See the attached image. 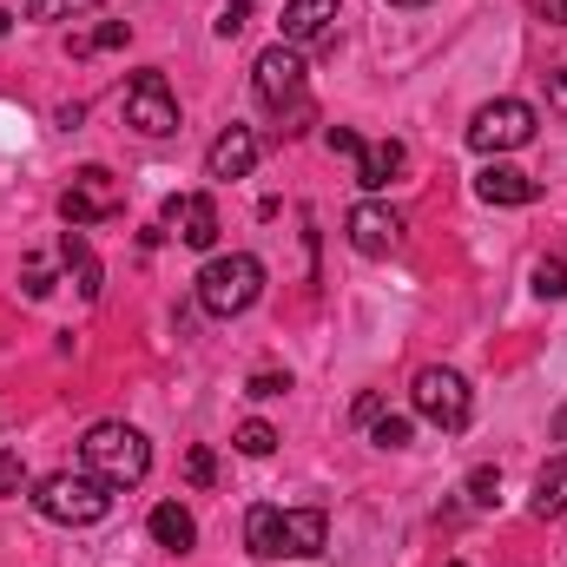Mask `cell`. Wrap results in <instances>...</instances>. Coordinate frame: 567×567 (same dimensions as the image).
Instances as JSON below:
<instances>
[{
    "instance_id": "obj_12",
    "label": "cell",
    "mask_w": 567,
    "mask_h": 567,
    "mask_svg": "<svg viewBox=\"0 0 567 567\" xmlns=\"http://www.w3.org/2000/svg\"><path fill=\"white\" fill-rule=\"evenodd\" d=\"M475 198L482 205H535L542 198V178L522 172V165H482L475 172Z\"/></svg>"
},
{
    "instance_id": "obj_25",
    "label": "cell",
    "mask_w": 567,
    "mask_h": 567,
    "mask_svg": "<svg viewBox=\"0 0 567 567\" xmlns=\"http://www.w3.org/2000/svg\"><path fill=\"white\" fill-rule=\"evenodd\" d=\"M495 495H502V468H475L468 475V502L475 508H495Z\"/></svg>"
},
{
    "instance_id": "obj_7",
    "label": "cell",
    "mask_w": 567,
    "mask_h": 567,
    "mask_svg": "<svg viewBox=\"0 0 567 567\" xmlns=\"http://www.w3.org/2000/svg\"><path fill=\"white\" fill-rule=\"evenodd\" d=\"M535 106L528 100H488V106H475V120H468V145L475 152H515V145H528L535 140Z\"/></svg>"
},
{
    "instance_id": "obj_37",
    "label": "cell",
    "mask_w": 567,
    "mask_h": 567,
    "mask_svg": "<svg viewBox=\"0 0 567 567\" xmlns=\"http://www.w3.org/2000/svg\"><path fill=\"white\" fill-rule=\"evenodd\" d=\"M449 567H462V561H449Z\"/></svg>"
},
{
    "instance_id": "obj_5",
    "label": "cell",
    "mask_w": 567,
    "mask_h": 567,
    "mask_svg": "<svg viewBox=\"0 0 567 567\" xmlns=\"http://www.w3.org/2000/svg\"><path fill=\"white\" fill-rule=\"evenodd\" d=\"M410 403H416V416H423L429 429H442V435H462V429H468V416H475L468 377H462V370H449V363H429V370H416Z\"/></svg>"
},
{
    "instance_id": "obj_27",
    "label": "cell",
    "mask_w": 567,
    "mask_h": 567,
    "mask_svg": "<svg viewBox=\"0 0 567 567\" xmlns=\"http://www.w3.org/2000/svg\"><path fill=\"white\" fill-rule=\"evenodd\" d=\"M212 475H218V455H212V449H192V455H185V482H192V488H212Z\"/></svg>"
},
{
    "instance_id": "obj_11",
    "label": "cell",
    "mask_w": 567,
    "mask_h": 567,
    "mask_svg": "<svg viewBox=\"0 0 567 567\" xmlns=\"http://www.w3.org/2000/svg\"><path fill=\"white\" fill-rule=\"evenodd\" d=\"M165 231H172L178 245H192V251H212V245H218V205H212L205 192H178V198L165 205Z\"/></svg>"
},
{
    "instance_id": "obj_6",
    "label": "cell",
    "mask_w": 567,
    "mask_h": 567,
    "mask_svg": "<svg viewBox=\"0 0 567 567\" xmlns=\"http://www.w3.org/2000/svg\"><path fill=\"white\" fill-rule=\"evenodd\" d=\"M126 126L140 133V140H172L178 133V100H172V80L158 73V66H145L133 73V86H126Z\"/></svg>"
},
{
    "instance_id": "obj_28",
    "label": "cell",
    "mask_w": 567,
    "mask_h": 567,
    "mask_svg": "<svg viewBox=\"0 0 567 567\" xmlns=\"http://www.w3.org/2000/svg\"><path fill=\"white\" fill-rule=\"evenodd\" d=\"M27 488V462L13 449H0V495H20Z\"/></svg>"
},
{
    "instance_id": "obj_19",
    "label": "cell",
    "mask_w": 567,
    "mask_h": 567,
    "mask_svg": "<svg viewBox=\"0 0 567 567\" xmlns=\"http://www.w3.org/2000/svg\"><path fill=\"white\" fill-rule=\"evenodd\" d=\"M126 40H133V27H126V20H106V27H100V33H86V40H66V53H73V60H86V53L126 47Z\"/></svg>"
},
{
    "instance_id": "obj_9",
    "label": "cell",
    "mask_w": 567,
    "mask_h": 567,
    "mask_svg": "<svg viewBox=\"0 0 567 567\" xmlns=\"http://www.w3.org/2000/svg\"><path fill=\"white\" fill-rule=\"evenodd\" d=\"M343 238H350V251H363V258H390V251H403V212L363 198V205H350Z\"/></svg>"
},
{
    "instance_id": "obj_14",
    "label": "cell",
    "mask_w": 567,
    "mask_h": 567,
    "mask_svg": "<svg viewBox=\"0 0 567 567\" xmlns=\"http://www.w3.org/2000/svg\"><path fill=\"white\" fill-rule=\"evenodd\" d=\"M251 165H258V133L251 126H225L212 152H205V172L212 178H251Z\"/></svg>"
},
{
    "instance_id": "obj_8",
    "label": "cell",
    "mask_w": 567,
    "mask_h": 567,
    "mask_svg": "<svg viewBox=\"0 0 567 567\" xmlns=\"http://www.w3.org/2000/svg\"><path fill=\"white\" fill-rule=\"evenodd\" d=\"M251 93H258V106H271V113H297L303 106V53L297 47H265L258 53V66H251Z\"/></svg>"
},
{
    "instance_id": "obj_31",
    "label": "cell",
    "mask_w": 567,
    "mask_h": 567,
    "mask_svg": "<svg viewBox=\"0 0 567 567\" xmlns=\"http://www.w3.org/2000/svg\"><path fill=\"white\" fill-rule=\"evenodd\" d=\"M323 140H330V152H343V158H357V133H350V126H330V133H323Z\"/></svg>"
},
{
    "instance_id": "obj_23",
    "label": "cell",
    "mask_w": 567,
    "mask_h": 567,
    "mask_svg": "<svg viewBox=\"0 0 567 567\" xmlns=\"http://www.w3.org/2000/svg\"><path fill=\"white\" fill-rule=\"evenodd\" d=\"M86 7H100V0H27V20H73Z\"/></svg>"
},
{
    "instance_id": "obj_10",
    "label": "cell",
    "mask_w": 567,
    "mask_h": 567,
    "mask_svg": "<svg viewBox=\"0 0 567 567\" xmlns=\"http://www.w3.org/2000/svg\"><path fill=\"white\" fill-rule=\"evenodd\" d=\"M106 178H113L106 165H86V172L60 192V218H66L73 231H86V225H100V218H113V212H120V198L106 192Z\"/></svg>"
},
{
    "instance_id": "obj_4",
    "label": "cell",
    "mask_w": 567,
    "mask_h": 567,
    "mask_svg": "<svg viewBox=\"0 0 567 567\" xmlns=\"http://www.w3.org/2000/svg\"><path fill=\"white\" fill-rule=\"evenodd\" d=\"M265 297V265L251 251H225L198 271V310L205 317H245Z\"/></svg>"
},
{
    "instance_id": "obj_22",
    "label": "cell",
    "mask_w": 567,
    "mask_h": 567,
    "mask_svg": "<svg viewBox=\"0 0 567 567\" xmlns=\"http://www.w3.org/2000/svg\"><path fill=\"white\" fill-rule=\"evenodd\" d=\"M231 442H238V455H271V449H278V429L251 416V423H238V435H231Z\"/></svg>"
},
{
    "instance_id": "obj_1",
    "label": "cell",
    "mask_w": 567,
    "mask_h": 567,
    "mask_svg": "<svg viewBox=\"0 0 567 567\" xmlns=\"http://www.w3.org/2000/svg\"><path fill=\"white\" fill-rule=\"evenodd\" d=\"M323 542H330L323 508H271V502H258L245 515V548L258 561H310V555H323Z\"/></svg>"
},
{
    "instance_id": "obj_21",
    "label": "cell",
    "mask_w": 567,
    "mask_h": 567,
    "mask_svg": "<svg viewBox=\"0 0 567 567\" xmlns=\"http://www.w3.org/2000/svg\"><path fill=\"white\" fill-rule=\"evenodd\" d=\"M535 297H548V303L567 297V258H542L535 265Z\"/></svg>"
},
{
    "instance_id": "obj_2",
    "label": "cell",
    "mask_w": 567,
    "mask_h": 567,
    "mask_svg": "<svg viewBox=\"0 0 567 567\" xmlns=\"http://www.w3.org/2000/svg\"><path fill=\"white\" fill-rule=\"evenodd\" d=\"M80 468L100 475L106 488H140L152 475V442L133 423H93L80 442Z\"/></svg>"
},
{
    "instance_id": "obj_16",
    "label": "cell",
    "mask_w": 567,
    "mask_h": 567,
    "mask_svg": "<svg viewBox=\"0 0 567 567\" xmlns=\"http://www.w3.org/2000/svg\"><path fill=\"white\" fill-rule=\"evenodd\" d=\"M403 140H377V145H357V185L363 192H377V185H390L396 172H403Z\"/></svg>"
},
{
    "instance_id": "obj_26",
    "label": "cell",
    "mask_w": 567,
    "mask_h": 567,
    "mask_svg": "<svg viewBox=\"0 0 567 567\" xmlns=\"http://www.w3.org/2000/svg\"><path fill=\"white\" fill-rule=\"evenodd\" d=\"M245 20H251V0H225L212 27H218V40H238V33H245Z\"/></svg>"
},
{
    "instance_id": "obj_24",
    "label": "cell",
    "mask_w": 567,
    "mask_h": 567,
    "mask_svg": "<svg viewBox=\"0 0 567 567\" xmlns=\"http://www.w3.org/2000/svg\"><path fill=\"white\" fill-rule=\"evenodd\" d=\"M290 390V370H251V383H245V396H258V403H271Z\"/></svg>"
},
{
    "instance_id": "obj_15",
    "label": "cell",
    "mask_w": 567,
    "mask_h": 567,
    "mask_svg": "<svg viewBox=\"0 0 567 567\" xmlns=\"http://www.w3.org/2000/svg\"><path fill=\"white\" fill-rule=\"evenodd\" d=\"M60 265H66V278H73V290L93 303L100 297V284H106V271H100V258H93V245H86V231H60Z\"/></svg>"
},
{
    "instance_id": "obj_30",
    "label": "cell",
    "mask_w": 567,
    "mask_h": 567,
    "mask_svg": "<svg viewBox=\"0 0 567 567\" xmlns=\"http://www.w3.org/2000/svg\"><path fill=\"white\" fill-rule=\"evenodd\" d=\"M548 106L567 113V66H548Z\"/></svg>"
},
{
    "instance_id": "obj_3",
    "label": "cell",
    "mask_w": 567,
    "mask_h": 567,
    "mask_svg": "<svg viewBox=\"0 0 567 567\" xmlns=\"http://www.w3.org/2000/svg\"><path fill=\"white\" fill-rule=\"evenodd\" d=\"M33 508L47 522H60V528H93V522L113 515V488L100 475H86V468H60V475H47L33 488Z\"/></svg>"
},
{
    "instance_id": "obj_13",
    "label": "cell",
    "mask_w": 567,
    "mask_h": 567,
    "mask_svg": "<svg viewBox=\"0 0 567 567\" xmlns=\"http://www.w3.org/2000/svg\"><path fill=\"white\" fill-rule=\"evenodd\" d=\"M343 0H284V47H317L330 40Z\"/></svg>"
},
{
    "instance_id": "obj_36",
    "label": "cell",
    "mask_w": 567,
    "mask_h": 567,
    "mask_svg": "<svg viewBox=\"0 0 567 567\" xmlns=\"http://www.w3.org/2000/svg\"><path fill=\"white\" fill-rule=\"evenodd\" d=\"M390 7H429V0H390Z\"/></svg>"
},
{
    "instance_id": "obj_18",
    "label": "cell",
    "mask_w": 567,
    "mask_h": 567,
    "mask_svg": "<svg viewBox=\"0 0 567 567\" xmlns=\"http://www.w3.org/2000/svg\"><path fill=\"white\" fill-rule=\"evenodd\" d=\"M528 515H535V522H555V515H567V455L542 468V482H535V502H528Z\"/></svg>"
},
{
    "instance_id": "obj_32",
    "label": "cell",
    "mask_w": 567,
    "mask_h": 567,
    "mask_svg": "<svg viewBox=\"0 0 567 567\" xmlns=\"http://www.w3.org/2000/svg\"><path fill=\"white\" fill-rule=\"evenodd\" d=\"M535 13H542L548 27H567V0H535Z\"/></svg>"
},
{
    "instance_id": "obj_35",
    "label": "cell",
    "mask_w": 567,
    "mask_h": 567,
    "mask_svg": "<svg viewBox=\"0 0 567 567\" xmlns=\"http://www.w3.org/2000/svg\"><path fill=\"white\" fill-rule=\"evenodd\" d=\"M7 27H13V13H7V7H0V33H7Z\"/></svg>"
},
{
    "instance_id": "obj_34",
    "label": "cell",
    "mask_w": 567,
    "mask_h": 567,
    "mask_svg": "<svg viewBox=\"0 0 567 567\" xmlns=\"http://www.w3.org/2000/svg\"><path fill=\"white\" fill-rule=\"evenodd\" d=\"M555 442H567V410H561V416H555Z\"/></svg>"
},
{
    "instance_id": "obj_33",
    "label": "cell",
    "mask_w": 567,
    "mask_h": 567,
    "mask_svg": "<svg viewBox=\"0 0 567 567\" xmlns=\"http://www.w3.org/2000/svg\"><path fill=\"white\" fill-rule=\"evenodd\" d=\"M383 416V396H357V423H377Z\"/></svg>"
},
{
    "instance_id": "obj_29",
    "label": "cell",
    "mask_w": 567,
    "mask_h": 567,
    "mask_svg": "<svg viewBox=\"0 0 567 567\" xmlns=\"http://www.w3.org/2000/svg\"><path fill=\"white\" fill-rule=\"evenodd\" d=\"M20 290H27V297H33V303H40V297H47V290H53V271H47V265H40V258H27V278H20Z\"/></svg>"
},
{
    "instance_id": "obj_20",
    "label": "cell",
    "mask_w": 567,
    "mask_h": 567,
    "mask_svg": "<svg viewBox=\"0 0 567 567\" xmlns=\"http://www.w3.org/2000/svg\"><path fill=\"white\" fill-rule=\"evenodd\" d=\"M410 435H416V423H410V416H390V410L370 423V442H377V449H410Z\"/></svg>"
},
{
    "instance_id": "obj_17",
    "label": "cell",
    "mask_w": 567,
    "mask_h": 567,
    "mask_svg": "<svg viewBox=\"0 0 567 567\" xmlns=\"http://www.w3.org/2000/svg\"><path fill=\"white\" fill-rule=\"evenodd\" d=\"M145 528H152V542L172 548V555H192V542H198V522H192V508H178V502H158Z\"/></svg>"
}]
</instances>
